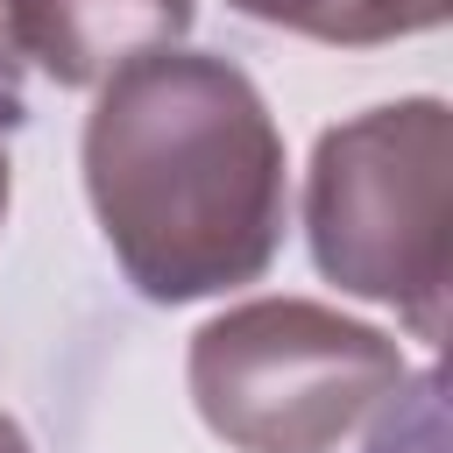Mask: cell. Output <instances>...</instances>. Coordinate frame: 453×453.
<instances>
[{"label":"cell","mask_w":453,"mask_h":453,"mask_svg":"<svg viewBox=\"0 0 453 453\" xmlns=\"http://www.w3.org/2000/svg\"><path fill=\"white\" fill-rule=\"evenodd\" d=\"M0 219H7V142H0Z\"/></svg>","instance_id":"9"},{"label":"cell","mask_w":453,"mask_h":453,"mask_svg":"<svg viewBox=\"0 0 453 453\" xmlns=\"http://www.w3.org/2000/svg\"><path fill=\"white\" fill-rule=\"evenodd\" d=\"M368 453H446V425H439V375H403V389L375 411Z\"/></svg>","instance_id":"6"},{"label":"cell","mask_w":453,"mask_h":453,"mask_svg":"<svg viewBox=\"0 0 453 453\" xmlns=\"http://www.w3.org/2000/svg\"><path fill=\"white\" fill-rule=\"evenodd\" d=\"M304 234L326 283L396 304L418 340L446 333L453 276V120L439 99L368 106L319 134Z\"/></svg>","instance_id":"2"},{"label":"cell","mask_w":453,"mask_h":453,"mask_svg":"<svg viewBox=\"0 0 453 453\" xmlns=\"http://www.w3.org/2000/svg\"><path fill=\"white\" fill-rule=\"evenodd\" d=\"M85 191L156 304L255 283L283 248V134L255 78L205 50H156L99 85Z\"/></svg>","instance_id":"1"},{"label":"cell","mask_w":453,"mask_h":453,"mask_svg":"<svg viewBox=\"0 0 453 453\" xmlns=\"http://www.w3.org/2000/svg\"><path fill=\"white\" fill-rule=\"evenodd\" d=\"M255 21L297 28L311 42H389V35H418L439 28L453 14V0H234Z\"/></svg>","instance_id":"5"},{"label":"cell","mask_w":453,"mask_h":453,"mask_svg":"<svg viewBox=\"0 0 453 453\" xmlns=\"http://www.w3.org/2000/svg\"><path fill=\"white\" fill-rule=\"evenodd\" d=\"M403 375L389 333L311 297L234 304L191 340V403L234 453H340Z\"/></svg>","instance_id":"3"},{"label":"cell","mask_w":453,"mask_h":453,"mask_svg":"<svg viewBox=\"0 0 453 453\" xmlns=\"http://www.w3.org/2000/svg\"><path fill=\"white\" fill-rule=\"evenodd\" d=\"M7 28L57 85H106L134 57L177 50L191 0H7Z\"/></svg>","instance_id":"4"},{"label":"cell","mask_w":453,"mask_h":453,"mask_svg":"<svg viewBox=\"0 0 453 453\" xmlns=\"http://www.w3.org/2000/svg\"><path fill=\"white\" fill-rule=\"evenodd\" d=\"M21 42H14V28H7V0H0V134L21 120Z\"/></svg>","instance_id":"7"},{"label":"cell","mask_w":453,"mask_h":453,"mask_svg":"<svg viewBox=\"0 0 453 453\" xmlns=\"http://www.w3.org/2000/svg\"><path fill=\"white\" fill-rule=\"evenodd\" d=\"M0 453H35V446H28V432H21L7 411H0Z\"/></svg>","instance_id":"8"}]
</instances>
